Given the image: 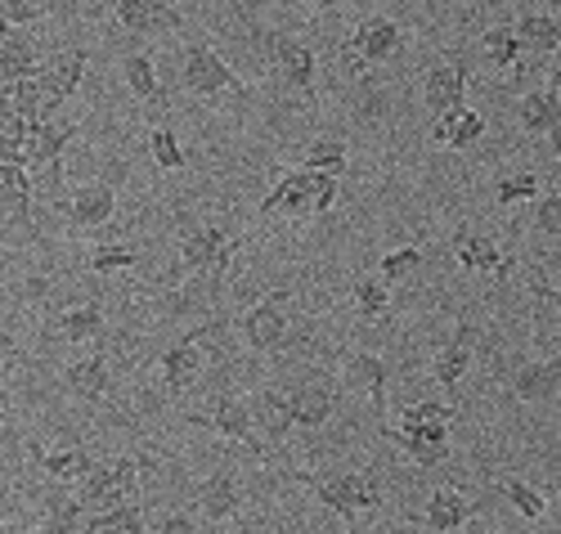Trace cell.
I'll return each instance as SVG.
<instances>
[{
	"label": "cell",
	"instance_id": "obj_35",
	"mask_svg": "<svg viewBox=\"0 0 561 534\" xmlns=\"http://www.w3.org/2000/svg\"><path fill=\"white\" fill-rule=\"evenodd\" d=\"M293 413H297V427H323L333 418V396L323 391V386H314V382H306V386H297L293 391Z\"/></svg>",
	"mask_w": 561,
	"mask_h": 534
},
{
	"label": "cell",
	"instance_id": "obj_50",
	"mask_svg": "<svg viewBox=\"0 0 561 534\" xmlns=\"http://www.w3.org/2000/svg\"><path fill=\"white\" fill-rule=\"evenodd\" d=\"M297 5H310V10H323V14H333V10H337V0H297Z\"/></svg>",
	"mask_w": 561,
	"mask_h": 534
},
{
	"label": "cell",
	"instance_id": "obj_34",
	"mask_svg": "<svg viewBox=\"0 0 561 534\" xmlns=\"http://www.w3.org/2000/svg\"><path fill=\"white\" fill-rule=\"evenodd\" d=\"M85 503L81 499H72V495H64V490H55L50 499H45V534H77L81 525H85Z\"/></svg>",
	"mask_w": 561,
	"mask_h": 534
},
{
	"label": "cell",
	"instance_id": "obj_37",
	"mask_svg": "<svg viewBox=\"0 0 561 534\" xmlns=\"http://www.w3.org/2000/svg\"><path fill=\"white\" fill-rule=\"evenodd\" d=\"M355 310L368 323H382L391 315V293H387V279H355Z\"/></svg>",
	"mask_w": 561,
	"mask_h": 534
},
{
	"label": "cell",
	"instance_id": "obj_18",
	"mask_svg": "<svg viewBox=\"0 0 561 534\" xmlns=\"http://www.w3.org/2000/svg\"><path fill=\"white\" fill-rule=\"evenodd\" d=\"M454 257H458V270H481V274H507L512 270V257H503L494 248V238L485 234H472V229H462L454 234Z\"/></svg>",
	"mask_w": 561,
	"mask_h": 534
},
{
	"label": "cell",
	"instance_id": "obj_45",
	"mask_svg": "<svg viewBox=\"0 0 561 534\" xmlns=\"http://www.w3.org/2000/svg\"><path fill=\"white\" fill-rule=\"evenodd\" d=\"M535 229L561 238V193H539L535 198Z\"/></svg>",
	"mask_w": 561,
	"mask_h": 534
},
{
	"label": "cell",
	"instance_id": "obj_48",
	"mask_svg": "<svg viewBox=\"0 0 561 534\" xmlns=\"http://www.w3.org/2000/svg\"><path fill=\"white\" fill-rule=\"evenodd\" d=\"M158 534H198V521H190L184 512H171V516H162Z\"/></svg>",
	"mask_w": 561,
	"mask_h": 534
},
{
	"label": "cell",
	"instance_id": "obj_46",
	"mask_svg": "<svg viewBox=\"0 0 561 534\" xmlns=\"http://www.w3.org/2000/svg\"><path fill=\"white\" fill-rule=\"evenodd\" d=\"M0 14H5V32H10V27H27V23L45 19V10L36 5V0H0Z\"/></svg>",
	"mask_w": 561,
	"mask_h": 534
},
{
	"label": "cell",
	"instance_id": "obj_25",
	"mask_svg": "<svg viewBox=\"0 0 561 534\" xmlns=\"http://www.w3.org/2000/svg\"><path fill=\"white\" fill-rule=\"evenodd\" d=\"M122 77H126V86L135 90V100H145L149 109H162V104H167L162 81H158V64H153L149 50H130V55L122 59Z\"/></svg>",
	"mask_w": 561,
	"mask_h": 534
},
{
	"label": "cell",
	"instance_id": "obj_29",
	"mask_svg": "<svg viewBox=\"0 0 561 534\" xmlns=\"http://www.w3.org/2000/svg\"><path fill=\"white\" fill-rule=\"evenodd\" d=\"M517 36L526 45V55H557L561 50V19L552 14H522Z\"/></svg>",
	"mask_w": 561,
	"mask_h": 534
},
{
	"label": "cell",
	"instance_id": "obj_9",
	"mask_svg": "<svg viewBox=\"0 0 561 534\" xmlns=\"http://www.w3.org/2000/svg\"><path fill=\"white\" fill-rule=\"evenodd\" d=\"M314 184H319V171H310V167H288V171H278L274 189L261 198V220L274 216V212H288V216L314 212Z\"/></svg>",
	"mask_w": 561,
	"mask_h": 534
},
{
	"label": "cell",
	"instance_id": "obj_20",
	"mask_svg": "<svg viewBox=\"0 0 561 534\" xmlns=\"http://www.w3.org/2000/svg\"><path fill=\"white\" fill-rule=\"evenodd\" d=\"M64 212H68V220L81 225V229H100V225H108L113 212H117V193H113L108 184H85V189H77V198H72Z\"/></svg>",
	"mask_w": 561,
	"mask_h": 534
},
{
	"label": "cell",
	"instance_id": "obj_10",
	"mask_svg": "<svg viewBox=\"0 0 561 534\" xmlns=\"http://www.w3.org/2000/svg\"><path fill=\"white\" fill-rule=\"evenodd\" d=\"M194 422H203V427L220 431L225 441H239V445H248V450H261L252 405H243L239 396H225V391H220V396L207 405V413H194Z\"/></svg>",
	"mask_w": 561,
	"mask_h": 534
},
{
	"label": "cell",
	"instance_id": "obj_36",
	"mask_svg": "<svg viewBox=\"0 0 561 534\" xmlns=\"http://www.w3.org/2000/svg\"><path fill=\"white\" fill-rule=\"evenodd\" d=\"M85 530H100V534H145V508H139V499H126L113 512L90 516Z\"/></svg>",
	"mask_w": 561,
	"mask_h": 534
},
{
	"label": "cell",
	"instance_id": "obj_40",
	"mask_svg": "<svg viewBox=\"0 0 561 534\" xmlns=\"http://www.w3.org/2000/svg\"><path fill=\"white\" fill-rule=\"evenodd\" d=\"M494 193H499V203H503V207H517V203H535L543 189H539V175L517 171V175H503V180L494 184Z\"/></svg>",
	"mask_w": 561,
	"mask_h": 534
},
{
	"label": "cell",
	"instance_id": "obj_13",
	"mask_svg": "<svg viewBox=\"0 0 561 534\" xmlns=\"http://www.w3.org/2000/svg\"><path fill=\"white\" fill-rule=\"evenodd\" d=\"M113 19H117V27L135 32V36H153V32L184 27L180 10L167 5V0H117V5H113Z\"/></svg>",
	"mask_w": 561,
	"mask_h": 534
},
{
	"label": "cell",
	"instance_id": "obj_51",
	"mask_svg": "<svg viewBox=\"0 0 561 534\" xmlns=\"http://www.w3.org/2000/svg\"><path fill=\"white\" fill-rule=\"evenodd\" d=\"M85 534H100V530H85Z\"/></svg>",
	"mask_w": 561,
	"mask_h": 534
},
{
	"label": "cell",
	"instance_id": "obj_15",
	"mask_svg": "<svg viewBox=\"0 0 561 534\" xmlns=\"http://www.w3.org/2000/svg\"><path fill=\"white\" fill-rule=\"evenodd\" d=\"M243 503V490H239V467L233 463H220L203 485H198V512L207 521H229Z\"/></svg>",
	"mask_w": 561,
	"mask_h": 534
},
{
	"label": "cell",
	"instance_id": "obj_42",
	"mask_svg": "<svg viewBox=\"0 0 561 534\" xmlns=\"http://www.w3.org/2000/svg\"><path fill=\"white\" fill-rule=\"evenodd\" d=\"M503 495H507V503L517 508L526 521H539L543 512H548V503H543V495L535 490V485H526V480H507L503 485Z\"/></svg>",
	"mask_w": 561,
	"mask_h": 534
},
{
	"label": "cell",
	"instance_id": "obj_41",
	"mask_svg": "<svg viewBox=\"0 0 561 534\" xmlns=\"http://www.w3.org/2000/svg\"><path fill=\"white\" fill-rule=\"evenodd\" d=\"M135 261H139L135 248H122V242H100V248L90 252L85 270H90V274H117V270H130Z\"/></svg>",
	"mask_w": 561,
	"mask_h": 534
},
{
	"label": "cell",
	"instance_id": "obj_12",
	"mask_svg": "<svg viewBox=\"0 0 561 534\" xmlns=\"http://www.w3.org/2000/svg\"><path fill=\"white\" fill-rule=\"evenodd\" d=\"M423 104H427L432 117H445V113L467 109V59H454V64H440V68L427 72Z\"/></svg>",
	"mask_w": 561,
	"mask_h": 534
},
{
	"label": "cell",
	"instance_id": "obj_28",
	"mask_svg": "<svg viewBox=\"0 0 561 534\" xmlns=\"http://www.w3.org/2000/svg\"><path fill=\"white\" fill-rule=\"evenodd\" d=\"M423 521L432 525V530H440V534H449V530H462L467 521H472V503H467L458 490H436L432 499H427V512H423Z\"/></svg>",
	"mask_w": 561,
	"mask_h": 534
},
{
	"label": "cell",
	"instance_id": "obj_21",
	"mask_svg": "<svg viewBox=\"0 0 561 534\" xmlns=\"http://www.w3.org/2000/svg\"><path fill=\"white\" fill-rule=\"evenodd\" d=\"M108 360H104V351H95V355H85V360H77V364H68L64 368V386L77 396V400H104L108 396Z\"/></svg>",
	"mask_w": 561,
	"mask_h": 534
},
{
	"label": "cell",
	"instance_id": "obj_32",
	"mask_svg": "<svg viewBox=\"0 0 561 534\" xmlns=\"http://www.w3.org/2000/svg\"><path fill=\"white\" fill-rule=\"evenodd\" d=\"M0 189H5V212L14 225H27V207H32V171L0 162Z\"/></svg>",
	"mask_w": 561,
	"mask_h": 534
},
{
	"label": "cell",
	"instance_id": "obj_47",
	"mask_svg": "<svg viewBox=\"0 0 561 534\" xmlns=\"http://www.w3.org/2000/svg\"><path fill=\"white\" fill-rule=\"evenodd\" d=\"M337 203V175L319 171V184H314V216H329Z\"/></svg>",
	"mask_w": 561,
	"mask_h": 534
},
{
	"label": "cell",
	"instance_id": "obj_19",
	"mask_svg": "<svg viewBox=\"0 0 561 534\" xmlns=\"http://www.w3.org/2000/svg\"><path fill=\"white\" fill-rule=\"evenodd\" d=\"M252 418L261 427V435H270V441H288L293 427H297V413H293V396L274 391V386H265V391L252 396Z\"/></svg>",
	"mask_w": 561,
	"mask_h": 534
},
{
	"label": "cell",
	"instance_id": "obj_23",
	"mask_svg": "<svg viewBox=\"0 0 561 534\" xmlns=\"http://www.w3.org/2000/svg\"><path fill=\"white\" fill-rule=\"evenodd\" d=\"M485 135V117L477 109H458V113H445L436 117L432 126V144H445V149H472V144Z\"/></svg>",
	"mask_w": 561,
	"mask_h": 534
},
{
	"label": "cell",
	"instance_id": "obj_38",
	"mask_svg": "<svg viewBox=\"0 0 561 534\" xmlns=\"http://www.w3.org/2000/svg\"><path fill=\"white\" fill-rule=\"evenodd\" d=\"M301 167H310V171H329V175H342V171H346V144H342V139H333V135L314 139L310 149H306V158H301Z\"/></svg>",
	"mask_w": 561,
	"mask_h": 534
},
{
	"label": "cell",
	"instance_id": "obj_44",
	"mask_svg": "<svg viewBox=\"0 0 561 534\" xmlns=\"http://www.w3.org/2000/svg\"><path fill=\"white\" fill-rule=\"evenodd\" d=\"M427 422H454V405L423 400V405H409V409L400 413V427H427Z\"/></svg>",
	"mask_w": 561,
	"mask_h": 534
},
{
	"label": "cell",
	"instance_id": "obj_31",
	"mask_svg": "<svg viewBox=\"0 0 561 534\" xmlns=\"http://www.w3.org/2000/svg\"><path fill=\"white\" fill-rule=\"evenodd\" d=\"M481 55H485L494 68H512V72H517L526 45H522V36H517V27H512V23H499V27H490V32L481 36Z\"/></svg>",
	"mask_w": 561,
	"mask_h": 534
},
{
	"label": "cell",
	"instance_id": "obj_16",
	"mask_svg": "<svg viewBox=\"0 0 561 534\" xmlns=\"http://www.w3.org/2000/svg\"><path fill=\"white\" fill-rule=\"evenodd\" d=\"M400 41H404V32H400L396 19H364V23L351 32L346 50L359 55L364 64H382V59H391V55L400 50Z\"/></svg>",
	"mask_w": 561,
	"mask_h": 534
},
{
	"label": "cell",
	"instance_id": "obj_49",
	"mask_svg": "<svg viewBox=\"0 0 561 534\" xmlns=\"http://www.w3.org/2000/svg\"><path fill=\"white\" fill-rule=\"evenodd\" d=\"M535 297H539L543 306H552V310L561 315V287H548L543 279H535Z\"/></svg>",
	"mask_w": 561,
	"mask_h": 534
},
{
	"label": "cell",
	"instance_id": "obj_39",
	"mask_svg": "<svg viewBox=\"0 0 561 534\" xmlns=\"http://www.w3.org/2000/svg\"><path fill=\"white\" fill-rule=\"evenodd\" d=\"M149 154H153L158 171H180L184 167V144L175 139L171 126H153L149 130Z\"/></svg>",
	"mask_w": 561,
	"mask_h": 534
},
{
	"label": "cell",
	"instance_id": "obj_7",
	"mask_svg": "<svg viewBox=\"0 0 561 534\" xmlns=\"http://www.w3.org/2000/svg\"><path fill=\"white\" fill-rule=\"evenodd\" d=\"M391 445L404 450L409 463L417 467H440L449 458V422H427V427H378Z\"/></svg>",
	"mask_w": 561,
	"mask_h": 534
},
{
	"label": "cell",
	"instance_id": "obj_8",
	"mask_svg": "<svg viewBox=\"0 0 561 534\" xmlns=\"http://www.w3.org/2000/svg\"><path fill=\"white\" fill-rule=\"evenodd\" d=\"M270 59L274 72L288 90H297L306 104H314V50L297 36H274L270 41Z\"/></svg>",
	"mask_w": 561,
	"mask_h": 534
},
{
	"label": "cell",
	"instance_id": "obj_33",
	"mask_svg": "<svg viewBox=\"0 0 561 534\" xmlns=\"http://www.w3.org/2000/svg\"><path fill=\"white\" fill-rule=\"evenodd\" d=\"M41 467H45V476L50 480H59V485H68V480H85L90 471H95L100 463L90 458V450H77V445H68V450H55V454H45L41 458Z\"/></svg>",
	"mask_w": 561,
	"mask_h": 534
},
{
	"label": "cell",
	"instance_id": "obj_17",
	"mask_svg": "<svg viewBox=\"0 0 561 534\" xmlns=\"http://www.w3.org/2000/svg\"><path fill=\"white\" fill-rule=\"evenodd\" d=\"M507 391L526 400V405H543L552 396H561V360H530L507 377Z\"/></svg>",
	"mask_w": 561,
	"mask_h": 534
},
{
	"label": "cell",
	"instance_id": "obj_2",
	"mask_svg": "<svg viewBox=\"0 0 561 534\" xmlns=\"http://www.w3.org/2000/svg\"><path fill=\"white\" fill-rule=\"evenodd\" d=\"M310 490H314V499L329 508V512H337L342 521H355L359 512H373L382 503V495H378V485H373L364 471H342V476H301Z\"/></svg>",
	"mask_w": 561,
	"mask_h": 534
},
{
	"label": "cell",
	"instance_id": "obj_5",
	"mask_svg": "<svg viewBox=\"0 0 561 534\" xmlns=\"http://www.w3.org/2000/svg\"><path fill=\"white\" fill-rule=\"evenodd\" d=\"M85 64H90V55L77 50V45H68V50H55V55H45V64L36 68V81H41V90H45V122H50L55 109H59L68 94L81 86Z\"/></svg>",
	"mask_w": 561,
	"mask_h": 534
},
{
	"label": "cell",
	"instance_id": "obj_22",
	"mask_svg": "<svg viewBox=\"0 0 561 534\" xmlns=\"http://www.w3.org/2000/svg\"><path fill=\"white\" fill-rule=\"evenodd\" d=\"M467 368H472V332L458 328L449 342L440 346V355H436V364H432V377L454 396V391H458V382L467 377Z\"/></svg>",
	"mask_w": 561,
	"mask_h": 534
},
{
	"label": "cell",
	"instance_id": "obj_27",
	"mask_svg": "<svg viewBox=\"0 0 561 534\" xmlns=\"http://www.w3.org/2000/svg\"><path fill=\"white\" fill-rule=\"evenodd\" d=\"M81 503H85V512L90 516H100V512H113V508H122L126 503V495H122V485H117V476H113V467H95L85 480H81V495H77Z\"/></svg>",
	"mask_w": 561,
	"mask_h": 534
},
{
	"label": "cell",
	"instance_id": "obj_30",
	"mask_svg": "<svg viewBox=\"0 0 561 534\" xmlns=\"http://www.w3.org/2000/svg\"><path fill=\"white\" fill-rule=\"evenodd\" d=\"M55 328H59V337L64 342H95V337L104 332V310L95 306V302H85V306H68L59 319H55Z\"/></svg>",
	"mask_w": 561,
	"mask_h": 534
},
{
	"label": "cell",
	"instance_id": "obj_24",
	"mask_svg": "<svg viewBox=\"0 0 561 534\" xmlns=\"http://www.w3.org/2000/svg\"><path fill=\"white\" fill-rule=\"evenodd\" d=\"M387 360L382 355H368V351H355L351 355V377L368 391V405H373V418H378V427H382V418H387Z\"/></svg>",
	"mask_w": 561,
	"mask_h": 534
},
{
	"label": "cell",
	"instance_id": "obj_43",
	"mask_svg": "<svg viewBox=\"0 0 561 534\" xmlns=\"http://www.w3.org/2000/svg\"><path fill=\"white\" fill-rule=\"evenodd\" d=\"M378 279H387V283H404L413 270H423V252L417 248H396V252H387L382 261H378Z\"/></svg>",
	"mask_w": 561,
	"mask_h": 534
},
{
	"label": "cell",
	"instance_id": "obj_11",
	"mask_svg": "<svg viewBox=\"0 0 561 534\" xmlns=\"http://www.w3.org/2000/svg\"><path fill=\"white\" fill-rule=\"evenodd\" d=\"M284 297H288V293L261 297V302L239 319V328H243V337H248V346H252V351H278V346H284V337H288Z\"/></svg>",
	"mask_w": 561,
	"mask_h": 534
},
{
	"label": "cell",
	"instance_id": "obj_1",
	"mask_svg": "<svg viewBox=\"0 0 561 534\" xmlns=\"http://www.w3.org/2000/svg\"><path fill=\"white\" fill-rule=\"evenodd\" d=\"M180 77H184V90L190 94H203V100H243V81L229 72V64L211 50L203 41H190L184 45V64H180Z\"/></svg>",
	"mask_w": 561,
	"mask_h": 534
},
{
	"label": "cell",
	"instance_id": "obj_3",
	"mask_svg": "<svg viewBox=\"0 0 561 534\" xmlns=\"http://www.w3.org/2000/svg\"><path fill=\"white\" fill-rule=\"evenodd\" d=\"M233 248H239V238H233L229 229L220 225H203V229H190L180 238V270H190V274H225L229 261H233Z\"/></svg>",
	"mask_w": 561,
	"mask_h": 534
},
{
	"label": "cell",
	"instance_id": "obj_26",
	"mask_svg": "<svg viewBox=\"0 0 561 534\" xmlns=\"http://www.w3.org/2000/svg\"><path fill=\"white\" fill-rule=\"evenodd\" d=\"M41 64H45V59L36 55L32 36H23L19 27H10V32H5V45H0V77H5V81H23V77H32Z\"/></svg>",
	"mask_w": 561,
	"mask_h": 534
},
{
	"label": "cell",
	"instance_id": "obj_6",
	"mask_svg": "<svg viewBox=\"0 0 561 534\" xmlns=\"http://www.w3.org/2000/svg\"><path fill=\"white\" fill-rule=\"evenodd\" d=\"M517 122L530 135L548 139V149L561 158V86H557V77L548 86L522 94V100H517Z\"/></svg>",
	"mask_w": 561,
	"mask_h": 534
},
{
	"label": "cell",
	"instance_id": "obj_14",
	"mask_svg": "<svg viewBox=\"0 0 561 534\" xmlns=\"http://www.w3.org/2000/svg\"><path fill=\"white\" fill-rule=\"evenodd\" d=\"M203 337H207V328L180 337V342H171V346L162 351V382H167L171 396L190 391V386L198 382V373H203V351H198V342H203Z\"/></svg>",
	"mask_w": 561,
	"mask_h": 534
},
{
	"label": "cell",
	"instance_id": "obj_4",
	"mask_svg": "<svg viewBox=\"0 0 561 534\" xmlns=\"http://www.w3.org/2000/svg\"><path fill=\"white\" fill-rule=\"evenodd\" d=\"M72 135H77V122H36L23 144V167L50 175V193L64 180V149L72 144Z\"/></svg>",
	"mask_w": 561,
	"mask_h": 534
}]
</instances>
